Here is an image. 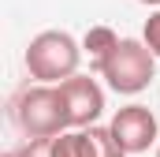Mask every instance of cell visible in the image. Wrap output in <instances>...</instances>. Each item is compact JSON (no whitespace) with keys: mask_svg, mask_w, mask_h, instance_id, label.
I'll use <instances>...</instances> for the list:
<instances>
[{"mask_svg":"<svg viewBox=\"0 0 160 157\" xmlns=\"http://www.w3.org/2000/svg\"><path fill=\"white\" fill-rule=\"evenodd\" d=\"M11 120L26 138H52L71 127L67 105L60 94V82H34L15 94L11 101Z\"/></svg>","mask_w":160,"mask_h":157,"instance_id":"6da1fadb","label":"cell"},{"mask_svg":"<svg viewBox=\"0 0 160 157\" xmlns=\"http://www.w3.org/2000/svg\"><path fill=\"white\" fill-rule=\"evenodd\" d=\"M97 71H101V78L116 94L134 97V94H142L153 82V75H157V52L145 41H138V38H119V45L104 56V64Z\"/></svg>","mask_w":160,"mask_h":157,"instance_id":"7a4b0ae2","label":"cell"},{"mask_svg":"<svg viewBox=\"0 0 160 157\" xmlns=\"http://www.w3.org/2000/svg\"><path fill=\"white\" fill-rule=\"evenodd\" d=\"M26 71L38 82H63L78 71L82 64V45L67 30H41L26 45Z\"/></svg>","mask_w":160,"mask_h":157,"instance_id":"3957f363","label":"cell"},{"mask_svg":"<svg viewBox=\"0 0 160 157\" xmlns=\"http://www.w3.org/2000/svg\"><path fill=\"white\" fill-rule=\"evenodd\" d=\"M60 94H63V105H67V120L71 127H93L101 112H104V90L101 82L89 75H75L60 82Z\"/></svg>","mask_w":160,"mask_h":157,"instance_id":"277c9868","label":"cell"},{"mask_svg":"<svg viewBox=\"0 0 160 157\" xmlns=\"http://www.w3.org/2000/svg\"><path fill=\"white\" fill-rule=\"evenodd\" d=\"M112 135L119 138V146L127 154H145L153 142H157V116L145 109V105H123L119 112L112 116Z\"/></svg>","mask_w":160,"mask_h":157,"instance_id":"5b68a950","label":"cell"},{"mask_svg":"<svg viewBox=\"0 0 160 157\" xmlns=\"http://www.w3.org/2000/svg\"><path fill=\"white\" fill-rule=\"evenodd\" d=\"M116 45H119V34H116L112 26H89V30H86V38H82V52L89 56V64H93V68H101V64H104V56H108Z\"/></svg>","mask_w":160,"mask_h":157,"instance_id":"8992f818","label":"cell"},{"mask_svg":"<svg viewBox=\"0 0 160 157\" xmlns=\"http://www.w3.org/2000/svg\"><path fill=\"white\" fill-rule=\"evenodd\" d=\"M52 150H56V157H93V138H89V127L60 131V135L52 138Z\"/></svg>","mask_w":160,"mask_h":157,"instance_id":"52a82bcc","label":"cell"},{"mask_svg":"<svg viewBox=\"0 0 160 157\" xmlns=\"http://www.w3.org/2000/svg\"><path fill=\"white\" fill-rule=\"evenodd\" d=\"M89 138H93V157H127V150L119 146V138L112 135V127H89Z\"/></svg>","mask_w":160,"mask_h":157,"instance_id":"ba28073f","label":"cell"},{"mask_svg":"<svg viewBox=\"0 0 160 157\" xmlns=\"http://www.w3.org/2000/svg\"><path fill=\"white\" fill-rule=\"evenodd\" d=\"M52 138H56V135H52ZM52 138H26L19 150H11V154H4V157H56Z\"/></svg>","mask_w":160,"mask_h":157,"instance_id":"9c48e42d","label":"cell"},{"mask_svg":"<svg viewBox=\"0 0 160 157\" xmlns=\"http://www.w3.org/2000/svg\"><path fill=\"white\" fill-rule=\"evenodd\" d=\"M142 41H145V45H149V49L157 52V60H160V8L153 11V15H149V19H145V30H142Z\"/></svg>","mask_w":160,"mask_h":157,"instance_id":"30bf717a","label":"cell"},{"mask_svg":"<svg viewBox=\"0 0 160 157\" xmlns=\"http://www.w3.org/2000/svg\"><path fill=\"white\" fill-rule=\"evenodd\" d=\"M138 4H149V8H160V0H138Z\"/></svg>","mask_w":160,"mask_h":157,"instance_id":"8fae6325","label":"cell"},{"mask_svg":"<svg viewBox=\"0 0 160 157\" xmlns=\"http://www.w3.org/2000/svg\"><path fill=\"white\" fill-rule=\"evenodd\" d=\"M157 157H160V146H157Z\"/></svg>","mask_w":160,"mask_h":157,"instance_id":"7c38bea8","label":"cell"}]
</instances>
